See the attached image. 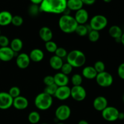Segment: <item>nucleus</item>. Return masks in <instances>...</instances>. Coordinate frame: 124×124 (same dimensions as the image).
<instances>
[{"mask_svg": "<svg viewBox=\"0 0 124 124\" xmlns=\"http://www.w3.org/2000/svg\"><path fill=\"white\" fill-rule=\"evenodd\" d=\"M67 0H42L39 5L41 12L54 14L63 13L67 8Z\"/></svg>", "mask_w": 124, "mask_h": 124, "instance_id": "nucleus-1", "label": "nucleus"}, {"mask_svg": "<svg viewBox=\"0 0 124 124\" xmlns=\"http://www.w3.org/2000/svg\"><path fill=\"white\" fill-rule=\"evenodd\" d=\"M59 27L65 33H71L75 31L78 24L74 16L70 15H62L58 22Z\"/></svg>", "mask_w": 124, "mask_h": 124, "instance_id": "nucleus-2", "label": "nucleus"}, {"mask_svg": "<svg viewBox=\"0 0 124 124\" xmlns=\"http://www.w3.org/2000/svg\"><path fill=\"white\" fill-rule=\"evenodd\" d=\"M67 62L73 67L79 68L83 66L86 62V56L84 53L79 50H73L67 55Z\"/></svg>", "mask_w": 124, "mask_h": 124, "instance_id": "nucleus-3", "label": "nucleus"}, {"mask_svg": "<svg viewBox=\"0 0 124 124\" xmlns=\"http://www.w3.org/2000/svg\"><path fill=\"white\" fill-rule=\"evenodd\" d=\"M53 104V98L44 92L39 93L35 99V105L40 110H47Z\"/></svg>", "mask_w": 124, "mask_h": 124, "instance_id": "nucleus-4", "label": "nucleus"}, {"mask_svg": "<svg viewBox=\"0 0 124 124\" xmlns=\"http://www.w3.org/2000/svg\"><path fill=\"white\" fill-rule=\"evenodd\" d=\"M89 25L92 30L99 31L107 26L108 19L102 15H96L92 17Z\"/></svg>", "mask_w": 124, "mask_h": 124, "instance_id": "nucleus-5", "label": "nucleus"}, {"mask_svg": "<svg viewBox=\"0 0 124 124\" xmlns=\"http://www.w3.org/2000/svg\"><path fill=\"white\" fill-rule=\"evenodd\" d=\"M95 79L97 84L100 87L104 88L110 87L113 83V76L110 73L105 71L98 73Z\"/></svg>", "mask_w": 124, "mask_h": 124, "instance_id": "nucleus-6", "label": "nucleus"}, {"mask_svg": "<svg viewBox=\"0 0 124 124\" xmlns=\"http://www.w3.org/2000/svg\"><path fill=\"white\" fill-rule=\"evenodd\" d=\"M118 109L113 106H108L102 111V116L104 120L108 122H115L118 120Z\"/></svg>", "mask_w": 124, "mask_h": 124, "instance_id": "nucleus-7", "label": "nucleus"}, {"mask_svg": "<svg viewBox=\"0 0 124 124\" xmlns=\"http://www.w3.org/2000/svg\"><path fill=\"white\" fill-rule=\"evenodd\" d=\"M87 96V92L82 85L73 86L71 88L70 97L75 101L81 102L84 100Z\"/></svg>", "mask_w": 124, "mask_h": 124, "instance_id": "nucleus-8", "label": "nucleus"}, {"mask_svg": "<svg viewBox=\"0 0 124 124\" xmlns=\"http://www.w3.org/2000/svg\"><path fill=\"white\" fill-rule=\"evenodd\" d=\"M54 115L59 121H66L71 115V109L67 105H61L56 108Z\"/></svg>", "mask_w": 124, "mask_h": 124, "instance_id": "nucleus-9", "label": "nucleus"}, {"mask_svg": "<svg viewBox=\"0 0 124 124\" xmlns=\"http://www.w3.org/2000/svg\"><path fill=\"white\" fill-rule=\"evenodd\" d=\"M13 99L8 92H0V109L7 110L13 106Z\"/></svg>", "mask_w": 124, "mask_h": 124, "instance_id": "nucleus-10", "label": "nucleus"}, {"mask_svg": "<svg viewBox=\"0 0 124 124\" xmlns=\"http://www.w3.org/2000/svg\"><path fill=\"white\" fill-rule=\"evenodd\" d=\"M71 94V88L67 85L58 87L54 96L61 101H64L69 99Z\"/></svg>", "mask_w": 124, "mask_h": 124, "instance_id": "nucleus-11", "label": "nucleus"}, {"mask_svg": "<svg viewBox=\"0 0 124 124\" xmlns=\"http://www.w3.org/2000/svg\"><path fill=\"white\" fill-rule=\"evenodd\" d=\"M31 60L29 54L25 53H22L18 54L16 59L17 67L21 69H25L29 66Z\"/></svg>", "mask_w": 124, "mask_h": 124, "instance_id": "nucleus-12", "label": "nucleus"}, {"mask_svg": "<svg viewBox=\"0 0 124 124\" xmlns=\"http://www.w3.org/2000/svg\"><path fill=\"white\" fill-rule=\"evenodd\" d=\"M15 56V53L10 47H0V61L8 62L12 60Z\"/></svg>", "mask_w": 124, "mask_h": 124, "instance_id": "nucleus-13", "label": "nucleus"}, {"mask_svg": "<svg viewBox=\"0 0 124 124\" xmlns=\"http://www.w3.org/2000/svg\"><path fill=\"white\" fill-rule=\"evenodd\" d=\"M93 106L96 110L102 112L105 108L108 107L107 99L105 97L99 96L93 101Z\"/></svg>", "mask_w": 124, "mask_h": 124, "instance_id": "nucleus-14", "label": "nucleus"}, {"mask_svg": "<svg viewBox=\"0 0 124 124\" xmlns=\"http://www.w3.org/2000/svg\"><path fill=\"white\" fill-rule=\"evenodd\" d=\"M13 106L17 110H24L29 106V101L25 97L19 96L13 99Z\"/></svg>", "mask_w": 124, "mask_h": 124, "instance_id": "nucleus-15", "label": "nucleus"}, {"mask_svg": "<svg viewBox=\"0 0 124 124\" xmlns=\"http://www.w3.org/2000/svg\"><path fill=\"white\" fill-rule=\"evenodd\" d=\"M74 18L78 24H85L89 18V15L85 9L82 8L76 11Z\"/></svg>", "mask_w": 124, "mask_h": 124, "instance_id": "nucleus-16", "label": "nucleus"}, {"mask_svg": "<svg viewBox=\"0 0 124 124\" xmlns=\"http://www.w3.org/2000/svg\"><path fill=\"white\" fill-rule=\"evenodd\" d=\"M53 77H54V84L58 87L67 85L69 83V78L67 75L61 72L57 73L54 76H53Z\"/></svg>", "mask_w": 124, "mask_h": 124, "instance_id": "nucleus-17", "label": "nucleus"}, {"mask_svg": "<svg viewBox=\"0 0 124 124\" xmlns=\"http://www.w3.org/2000/svg\"><path fill=\"white\" fill-rule=\"evenodd\" d=\"M39 35L42 41L47 42L52 41V39L53 38V31L48 27H42L39 31Z\"/></svg>", "mask_w": 124, "mask_h": 124, "instance_id": "nucleus-18", "label": "nucleus"}, {"mask_svg": "<svg viewBox=\"0 0 124 124\" xmlns=\"http://www.w3.org/2000/svg\"><path fill=\"white\" fill-rule=\"evenodd\" d=\"M108 33L110 36L113 38L115 39L117 42H121V38L123 34V31L119 26L114 25L110 27L108 30Z\"/></svg>", "mask_w": 124, "mask_h": 124, "instance_id": "nucleus-19", "label": "nucleus"}, {"mask_svg": "<svg viewBox=\"0 0 124 124\" xmlns=\"http://www.w3.org/2000/svg\"><path fill=\"white\" fill-rule=\"evenodd\" d=\"M13 15L8 11L0 12V26H7L12 23Z\"/></svg>", "mask_w": 124, "mask_h": 124, "instance_id": "nucleus-20", "label": "nucleus"}, {"mask_svg": "<svg viewBox=\"0 0 124 124\" xmlns=\"http://www.w3.org/2000/svg\"><path fill=\"white\" fill-rule=\"evenodd\" d=\"M30 60L35 62H41L44 58V52L39 48H34L30 52L29 54Z\"/></svg>", "mask_w": 124, "mask_h": 124, "instance_id": "nucleus-21", "label": "nucleus"}, {"mask_svg": "<svg viewBox=\"0 0 124 124\" xmlns=\"http://www.w3.org/2000/svg\"><path fill=\"white\" fill-rule=\"evenodd\" d=\"M82 75L83 77L87 79H93L96 78L98 73L93 66H86L82 70Z\"/></svg>", "mask_w": 124, "mask_h": 124, "instance_id": "nucleus-22", "label": "nucleus"}, {"mask_svg": "<svg viewBox=\"0 0 124 124\" xmlns=\"http://www.w3.org/2000/svg\"><path fill=\"white\" fill-rule=\"evenodd\" d=\"M83 3L81 0H67V8L70 11H78L83 7Z\"/></svg>", "mask_w": 124, "mask_h": 124, "instance_id": "nucleus-23", "label": "nucleus"}, {"mask_svg": "<svg viewBox=\"0 0 124 124\" xmlns=\"http://www.w3.org/2000/svg\"><path fill=\"white\" fill-rule=\"evenodd\" d=\"M49 64L51 67L56 70H61L63 64V60L62 58L54 55L50 58L49 60Z\"/></svg>", "mask_w": 124, "mask_h": 124, "instance_id": "nucleus-24", "label": "nucleus"}, {"mask_svg": "<svg viewBox=\"0 0 124 124\" xmlns=\"http://www.w3.org/2000/svg\"><path fill=\"white\" fill-rule=\"evenodd\" d=\"M10 47L15 53L20 52L23 47V42L19 38H15L10 42Z\"/></svg>", "mask_w": 124, "mask_h": 124, "instance_id": "nucleus-25", "label": "nucleus"}, {"mask_svg": "<svg viewBox=\"0 0 124 124\" xmlns=\"http://www.w3.org/2000/svg\"><path fill=\"white\" fill-rule=\"evenodd\" d=\"M92 30L90 25L78 24L75 32L80 36H84L88 35V32Z\"/></svg>", "mask_w": 124, "mask_h": 124, "instance_id": "nucleus-26", "label": "nucleus"}, {"mask_svg": "<svg viewBox=\"0 0 124 124\" xmlns=\"http://www.w3.org/2000/svg\"><path fill=\"white\" fill-rule=\"evenodd\" d=\"M41 119L39 113L37 111H31L29 113L28 116V120L30 122V123L32 124H36L38 123Z\"/></svg>", "mask_w": 124, "mask_h": 124, "instance_id": "nucleus-27", "label": "nucleus"}, {"mask_svg": "<svg viewBox=\"0 0 124 124\" xmlns=\"http://www.w3.org/2000/svg\"><path fill=\"white\" fill-rule=\"evenodd\" d=\"M28 12H29V15L30 16H36L37 15H38L39 13L41 12V11H40L39 5L31 4V5H30V7H29Z\"/></svg>", "mask_w": 124, "mask_h": 124, "instance_id": "nucleus-28", "label": "nucleus"}, {"mask_svg": "<svg viewBox=\"0 0 124 124\" xmlns=\"http://www.w3.org/2000/svg\"><path fill=\"white\" fill-rule=\"evenodd\" d=\"M88 39H89L91 42H95L99 40V38H100V34H99V32L98 31L92 30H92L88 32Z\"/></svg>", "mask_w": 124, "mask_h": 124, "instance_id": "nucleus-29", "label": "nucleus"}, {"mask_svg": "<svg viewBox=\"0 0 124 124\" xmlns=\"http://www.w3.org/2000/svg\"><path fill=\"white\" fill-rule=\"evenodd\" d=\"M45 48L50 53H54L56 50L58 46L57 44L54 42V41H50L48 42H46L45 44Z\"/></svg>", "mask_w": 124, "mask_h": 124, "instance_id": "nucleus-30", "label": "nucleus"}, {"mask_svg": "<svg viewBox=\"0 0 124 124\" xmlns=\"http://www.w3.org/2000/svg\"><path fill=\"white\" fill-rule=\"evenodd\" d=\"M82 82V76L79 74H75L71 77V83L73 86L81 85Z\"/></svg>", "mask_w": 124, "mask_h": 124, "instance_id": "nucleus-31", "label": "nucleus"}, {"mask_svg": "<svg viewBox=\"0 0 124 124\" xmlns=\"http://www.w3.org/2000/svg\"><path fill=\"white\" fill-rule=\"evenodd\" d=\"M93 67L94 68L98 73L103 72L105 70V64H104V62L101 61H98L94 63Z\"/></svg>", "mask_w": 124, "mask_h": 124, "instance_id": "nucleus-32", "label": "nucleus"}, {"mask_svg": "<svg viewBox=\"0 0 124 124\" xmlns=\"http://www.w3.org/2000/svg\"><path fill=\"white\" fill-rule=\"evenodd\" d=\"M8 93L13 99H15V98L20 96L21 90L19 87H16V86H14V87H12L10 88Z\"/></svg>", "mask_w": 124, "mask_h": 124, "instance_id": "nucleus-33", "label": "nucleus"}, {"mask_svg": "<svg viewBox=\"0 0 124 124\" xmlns=\"http://www.w3.org/2000/svg\"><path fill=\"white\" fill-rule=\"evenodd\" d=\"M24 23V19L21 16L19 15H15L13 16V18L12 19V23L11 24L16 27H19L23 25Z\"/></svg>", "mask_w": 124, "mask_h": 124, "instance_id": "nucleus-34", "label": "nucleus"}, {"mask_svg": "<svg viewBox=\"0 0 124 124\" xmlns=\"http://www.w3.org/2000/svg\"><path fill=\"white\" fill-rule=\"evenodd\" d=\"M58 87L55 84H53L50 85L46 86V88L44 90V92L52 96L54 95Z\"/></svg>", "mask_w": 124, "mask_h": 124, "instance_id": "nucleus-35", "label": "nucleus"}, {"mask_svg": "<svg viewBox=\"0 0 124 124\" xmlns=\"http://www.w3.org/2000/svg\"><path fill=\"white\" fill-rule=\"evenodd\" d=\"M73 67L70 65V64H69L68 62L64 63L62 66L61 69V73L65 74V75H69L71 73L73 70Z\"/></svg>", "mask_w": 124, "mask_h": 124, "instance_id": "nucleus-36", "label": "nucleus"}, {"mask_svg": "<svg viewBox=\"0 0 124 124\" xmlns=\"http://www.w3.org/2000/svg\"><path fill=\"white\" fill-rule=\"evenodd\" d=\"M54 54H55L54 55L62 59L63 58H65V57L67 56L68 53L67 51L63 47H58L56 50L54 52Z\"/></svg>", "mask_w": 124, "mask_h": 124, "instance_id": "nucleus-37", "label": "nucleus"}, {"mask_svg": "<svg viewBox=\"0 0 124 124\" xmlns=\"http://www.w3.org/2000/svg\"><path fill=\"white\" fill-rule=\"evenodd\" d=\"M10 44V41L8 38L4 35H0V47H8Z\"/></svg>", "mask_w": 124, "mask_h": 124, "instance_id": "nucleus-38", "label": "nucleus"}, {"mask_svg": "<svg viewBox=\"0 0 124 124\" xmlns=\"http://www.w3.org/2000/svg\"><path fill=\"white\" fill-rule=\"evenodd\" d=\"M43 82L46 86L53 84H54V77H53V76H51V75H47V76L44 77L43 79Z\"/></svg>", "mask_w": 124, "mask_h": 124, "instance_id": "nucleus-39", "label": "nucleus"}, {"mask_svg": "<svg viewBox=\"0 0 124 124\" xmlns=\"http://www.w3.org/2000/svg\"><path fill=\"white\" fill-rule=\"evenodd\" d=\"M117 75L121 79L124 80V62L121 63L117 68Z\"/></svg>", "mask_w": 124, "mask_h": 124, "instance_id": "nucleus-40", "label": "nucleus"}, {"mask_svg": "<svg viewBox=\"0 0 124 124\" xmlns=\"http://www.w3.org/2000/svg\"><path fill=\"white\" fill-rule=\"evenodd\" d=\"M96 0H81L83 4L87 5V6H91L95 3Z\"/></svg>", "mask_w": 124, "mask_h": 124, "instance_id": "nucleus-41", "label": "nucleus"}, {"mask_svg": "<svg viewBox=\"0 0 124 124\" xmlns=\"http://www.w3.org/2000/svg\"><path fill=\"white\" fill-rule=\"evenodd\" d=\"M31 1V2L33 4H36V5H40L41 3L42 2V0H30Z\"/></svg>", "mask_w": 124, "mask_h": 124, "instance_id": "nucleus-42", "label": "nucleus"}, {"mask_svg": "<svg viewBox=\"0 0 124 124\" xmlns=\"http://www.w3.org/2000/svg\"><path fill=\"white\" fill-rule=\"evenodd\" d=\"M118 119L119 120H124V112H119L118 116Z\"/></svg>", "mask_w": 124, "mask_h": 124, "instance_id": "nucleus-43", "label": "nucleus"}, {"mask_svg": "<svg viewBox=\"0 0 124 124\" xmlns=\"http://www.w3.org/2000/svg\"><path fill=\"white\" fill-rule=\"evenodd\" d=\"M78 124H89V123L87 121H85V120H81L78 122Z\"/></svg>", "mask_w": 124, "mask_h": 124, "instance_id": "nucleus-44", "label": "nucleus"}, {"mask_svg": "<svg viewBox=\"0 0 124 124\" xmlns=\"http://www.w3.org/2000/svg\"><path fill=\"white\" fill-rule=\"evenodd\" d=\"M121 43H122V44L123 45V46L124 47V32H123V34H122V36H121Z\"/></svg>", "mask_w": 124, "mask_h": 124, "instance_id": "nucleus-45", "label": "nucleus"}, {"mask_svg": "<svg viewBox=\"0 0 124 124\" xmlns=\"http://www.w3.org/2000/svg\"><path fill=\"white\" fill-rule=\"evenodd\" d=\"M111 1H112V0H103V1L105 2H106V3H109V2H111Z\"/></svg>", "mask_w": 124, "mask_h": 124, "instance_id": "nucleus-46", "label": "nucleus"}, {"mask_svg": "<svg viewBox=\"0 0 124 124\" xmlns=\"http://www.w3.org/2000/svg\"><path fill=\"white\" fill-rule=\"evenodd\" d=\"M65 124L62 123V122H60V123H57V124Z\"/></svg>", "mask_w": 124, "mask_h": 124, "instance_id": "nucleus-47", "label": "nucleus"}, {"mask_svg": "<svg viewBox=\"0 0 124 124\" xmlns=\"http://www.w3.org/2000/svg\"><path fill=\"white\" fill-rule=\"evenodd\" d=\"M123 101H124V94L123 95Z\"/></svg>", "mask_w": 124, "mask_h": 124, "instance_id": "nucleus-48", "label": "nucleus"}, {"mask_svg": "<svg viewBox=\"0 0 124 124\" xmlns=\"http://www.w3.org/2000/svg\"><path fill=\"white\" fill-rule=\"evenodd\" d=\"M47 124V123H42V124Z\"/></svg>", "mask_w": 124, "mask_h": 124, "instance_id": "nucleus-49", "label": "nucleus"}, {"mask_svg": "<svg viewBox=\"0 0 124 124\" xmlns=\"http://www.w3.org/2000/svg\"><path fill=\"white\" fill-rule=\"evenodd\" d=\"M0 35H1V30H0Z\"/></svg>", "mask_w": 124, "mask_h": 124, "instance_id": "nucleus-50", "label": "nucleus"}, {"mask_svg": "<svg viewBox=\"0 0 124 124\" xmlns=\"http://www.w3.org/2000/svg\"><path fill=\"white\" fill-rule=\"evenodd\" d=\"M0 62H1V61H0Z\"/></svg>", "mask_w": 124, "mask_h": 124, "instance_id": "nucleus-51", "label": "nucleus"}]
</instances>
